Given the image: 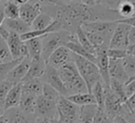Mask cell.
Instances as JSON below:
<instances>
[{"label": "cell", "mask_w": 135, "mask_h": 123, "mask_svg": "<svg viewBox=\"0 0 135 123\" xmlns=\"http://www.w3.org/2000/svg\"><path fill=\"white\" fill-rule=\"evenodd\" d=\"M0 1H2V0H0Z\"/></svg>", "instance_id": "91938a15"}, {"label": "cell", "mask_w": 135, "mask_h": 123, "mask_svg": "<svg viewBox=\"0 0 135 123\" xmlns=\"http://www.w3.org/2000/svg\"><path fill=\"white\" fill-rule=\"evenodd\" d=\"M31 58L27 57V58H24L22 59L11 71L9 74L7 75V78L6 80L9 81L11 83H13L14 85L15 84H18V83H21L24 79V77L26 76L27 71H28V68L31 66Z\"/></svg>", "instance_id": "7c38bea8"}, {"label": "cell", "mask_w": 135, "mask_h": 123, "mask_svg": "<svg viewBox=\"0 0 135 123\" xmlns=\"http://www.w3.org/2000/svg\"><path fill=\"white\" fill-rule=\"evenodd\" d=\"M58 120L62 123H78L79 106L70 101L66 97L61 96L57 102Z\"/></svg>", "instance_id": "5b68a950"}, {"label": "cell", "mask_w": 135, "mask_h": 123, "mask_svg": "<svg viewBox=\"0 0 135 123\" xmlns=\"http://www.w3.org/2000/svg\"><path fill=\"white\" fill-rule=\"evenodd\" d=\"M117 11H118V14L120 15L121 19H124V18H129V17H131L135 14V6L129 1L122 0L120 5L118 6Z\"/></svg>", "instance_id": "1f68e13d"}, {"label": "cell", "mask_w": 135, "mask_h": 123, "mask_svg": "<svg viewBox=\"0 0 135 123\" xmlns=\"http://www.w3.org/2000/svg\"><path fill=\"white\" fill-rule=\"evenodd\" d=\"M46 65H47V63L42 58L39 59V60H32L28 71H27V74L24 77L22 82L28 81V80H32V79H38V78L41 79V77L45 73Z\"/></svg>", "instance_id": "e0dca14e"}, {"label": "cell", "mask_w": 135, "mask_h": 123, "mask_svg": "<svg viewBox=\"0 0 135 123\" xmlns=\"http://www.w3.org/2000/svg\"><path fill=\"white\" fill-rule=\"evenodd\" d=\"M42 88H43V81L40 78L22 82V93L25 94H31L39 97L42 94Z\"/></svg>", "instance_id": "cb8c5ba5"}, {"label": "cell", "mask_w": 135, "mask_h": 123, "mask_svg": "<svg viewBox=\"0 0 135 123\" xmlns=\"http://www.w3.org/2000/svg\"><path fill=\"white\" fill-rule=\"evenodd\" d=\"M97 110H98L97 104H90V105L79 106L78 123H93Z\"/></svg>", "instance_id": "7402d4cb"}, {"label": "cell", "mask_w": 135, "mask_h": 123, "mask_svg": "<svg viewBox=\"0 0 135 123\" xmlns=\"http://www.w3.org/2000/svg\"><path fill=\"white\" fill-rule=\"evenodd\" d=\"M12 60H13V56L11 54L7 42L6 40L0 37V62H8Z\"/></svg>", "instance_id": "e575fe53"}, {"label": "cell", "mask_w": 135, "mask_h": 123, "mask_svg": "<svg viewBox=\"0 0 135 123\" xmlns=\"http://www.w3.org/2000/svg\"><path fill=\"white\" fill-rule=\"evenodd\" d=\"M24 42L31 60H39L42 58V37L32 38Z\"/></svg>", "instance_id": "44dd1931"}, {"label": "cell", "mask_w": 135, "mask_h": 123, "mask_svg": "<svg viewBox=\"0 0 135 123\" xmlns=\"http://www.w3.org/2000/svg\"><path fill=\"white\" fill-rule=\"evenodd\" d=\"M74 1H78V0H53L54 3H71Z\"/></svg>", "instance_id": "f5cc1de1"}, {"label": "cell", "mask_w": 135, "mask_h": 123, "mask_svg": "<svg viewBox=\"0 0 135 123\" xmlns=\"http://www.w3.org/2000/svg\"><path fill=\"white\" fill-rule=\"evenodd\" d=\"M107 54L110 59H118V60H122L124 57L129 55L128 50L122 48H108Z\"/></svg>", "instance_id": "8d00e7d4"}, {"label": "cell", "mask_w": 135, "mask_h": 123, "mask_svg": "<svg viewBox=\"0 0 135 123\" xmlns=\"http://www.w3.org/2000/svg\"><path fill=\"white\" fill-rule=\"evenodd\" d=\"M78 1L81 2L82 4H85V5H89V6H92V5L97 4L96 0H78Z\"/></svg>", "instance_id": "7dc6e473"}, {"label": "cell", "mask_w": 135, "mask_h": 123, "mask_svg": "<svg viewBox=\"0 0 135 123\" xmlns=\"http://www.w3.org/2000/svg\"><path fill=\"white\" fill-rule=\"evenodd\" d=\"M0 2H1V1H0Z\"/></svg>", "instance_id": "94428289"}, {"label": "cell", "mask_w": 135, "mask_h": 123, "mask_svg": "<svg viewBox=\"0 0 135 123\" xmlns=\"http://www.w3.org/2000/svg\"><path fill=\"white\" fill-rule=\"evenodd\" d=\"M35 117L45 118L47 120L58 119V109L57 102L51 101L43 96H39L37 98V104L35 109Z\"/></svg>", "instance_id": "ba28073f"}, {"label": "cell", "mask_w": 135, "mask_h": 123, "mask_svg": "<svg viewBox=\"0 0 135 123\" xmlns=\"http://www.w3.org/2000/svg\"><path fill=\"white\" fill-rule=\"evenodd\" d=\"M117 21H94V22H85L81 25L84 32L98 34L109 41L114 34V30L117 26Z\"/></svg>", "instance_id": "52a82bcc"}, {"label": "cell", "mask_w": 135, "mask_h": 123, "mask_svg": "<svg viewBox=\"0 0 135 123\" xmlns=\"http://www.w3.org/2000/svg\"><path fill=\"white\" fill-rule=\"evenodd\" d=\"M21 97H22V82L15 84L8 91L4 102V110H7L13 107H18Z\"/></svg>", "instance_id": "ac0fdd59"}, {"label": "cell", "mask_w": 135, "mask_h": 123, "mask_svg": "<svg viewBox=\"0 0 135 123\" xmlns=\"http://www.w3.org/2000/svg\"><path fill=\"white\" fill-rule=\"evenodd\" d=\"M7 123H35V115L26 114L19 107H13L4 111Z\"/></svg>", "instance_id": "9a60e30c"}, {"label": "cell", "mask_w": 135, "mask_h": 123, "mask_svg": "<svg viewBox=\"0 0 135 123\" xmlns=\"http://www.w3.org/2000/svg\"><path fill=\"white\" fill-rule=\"evenodd\" d=\"M35 123H51L50 120L45 119V118H39V117H36L35 119Z\"/></svg>", "instance_id": "816d5d0a"}, {"label": "cell", "mask_w": 135, "mask_h": 123, "mask_svg": "<svg viewBox=\"0 0 135 123\" xmlns=\"http://www.w3.org/2000/svg\"><path fill=\"white\" fill-rule=\"evenodd\" d=\"M70 101L75 103L78 106H83V105H90V104H96V100L94 96L91 93H80V94H75V95H70L66 97Z\"/></svg>", "instance_id": "d4e9b609"}, {"label": "cell", "mask_w": 135, "mask_h": 123, "mask_svg": "<svg viewBox=\"0 0 135 123\" xmlns=\"http://www.w3.org/2000/svg\"><path fill=\"white\" fill-rule=\"evenodd\" d=\"M59 76L68 90V96L80 94V93H89L86 84L82 77L80 76L78 68L74 61H71L61 67L57 68ZM66 96V97H68Z\"/></svg>", "instance_id": "7a4b0ae2"}, {"label": "cell", "mask_w": 135, "mask_h": 123, "mask_svg": "<svg viewBox=\"0 0 135 123\" xmlns=\"http://www.w3.org/2000/svg\"><path fill=\"white\" fill-rule=\"evenodd\" d=\"M124 89L128 98H130L135 93V79H129V81L124 84Z\"/></svg>", "instance_id": "ab89813d"}, {"label": "cell", "mask_w": 135, "mask_h": 123, "mask_svg": "<svg viewBox=\"0 0 135 123\" xmlns=\"http://www.w3.org/2000/svg\"><path fill=\"white\" fill-rule=\"evenodd\" d=\"M65 46H66L72 53H74V54H76V55H78V56H81V57H83V58H85V59H88V60H90V61L96 63V61H97L96 56L93 55V54H91V53H89V52L79 43V41H78V39H77V37H76V34H75V36L71 39V41H69V42L66 43Z\"/></svg>", "instance_id": "d6986e66"}, {"label": "cell", "mask_w": 135, "mask_h": 123, "mask_svg": "<svg viewBox=\"0 0 135 123\" xmlns=\"http://www.w3.org/2000/svg\"><path fill=\"white\" fill-rule=\"evenodd\" d=\"M130 79H135V76H134V77H132V78H130Z\"/></svg>", "instance_id": "680465c9"}, {"label": "cell", "mask_w": 135, "mask_h": 123, "mask_svg": "<svg viewBox=\"0 0 135 123\" xmlns=\"http://www.w3.org/2000/svg\"><path fill=\"white\" fill-rule=\"evenodd\" d=\"M4 7V15L5 18L8 19H16L19 18L20 15V5L12 2V1H3Z\"/></svg>", "instance_id": "f1b7e54d"}, {"label": "cell", "mask_w": 135, "mask_h": 123, "mask_svg": "<svg viewBox=\"0 0 135 123\" xmlns=\"http://www.w3.org/2000/svg\"><path fill=\"white\" fill-rule=\"evenodd\" d=\"M110 87L111 89L119 97V99L126 103V101L129 99L127 94H126V89H124V83L120 82V81H117V80H114V79H111V82H110Z\"/></svg>", "instance_id": "f546056e"}, {"label": "cell", "mask_w": 135, "mask_h": 123, "mask_svg": "<svg viewBox=\"0 0 135 123\" xmlns=\"http://www.w3.org/2000/svg\"><path fill=\"white\" fill-rule=\"evenodd\" d=\"M91 94L94 96L96 100V104L99 108H104V100H105V91H104V84L102 81L97 82L91 90Z\"/></svg>", "instance_id": "4316f807"}, {"label": "cell", "mask_w": 135, "mask_h": 123, "mask_svg": "<svg viewBox=\"0 0 135 123\" xmlns=\"http://www.w3.org/2000/svg\"><path fill=\"white\" fill-rule=\"evenodd\" d=\"M93 123H113V121L108 117V115L104 111V108H99L95 115L94 122Z\"/></svg>", "instance_id": "74e56055"}, {"label": "cell", "mask_w": 135, "mask_h": 123, "mask_svg": "<svg viewBox=\"0 0 135 123\" xmlns=\"http://www.w3.org/2000/svg\"><path fill=\"white\" fill-rule=\"evenodd\" d=\"M41 80L43 81V83H46L49 85H51L52 87H54L61 96L66 97L68 96V90L59 76L58 69L51 66V65H46V69L45 73L43 74V76L41 77Z\"/></svg>", "instance_id": "30bf717a"}, {"label": "cell", "mask_w": 135, "mask_h": 123, "mask_svg": "<svg viewBox=\"0 0 135 123\" xmlns=\"http://www.w3.org/2000/svg\"><path fill=\"white\" fill-rule=\"evenodd\" d=\"M131 114H132V115H134V116H135V108H134V109H133V110H132V111H131Z\"/></svg>", "instance_id": "6f0895ef"}, {"label": "cell", "mask_w": 135, "mask_h": 123, "mask_svg": "<svg viewBox=\"0 0 135 123\" xmlns=\"http://www.w3.org/2000/svg\"><path fill=\"white\" fill-rule=\"evenodd\" d=\"M75 36V34H71L68 30H59L55 33L46 34L42 37V59L47 63V60L52 53L60 46L66 45L69 41Z\"/></svg>", "instance_id": "277c9868"}, {"label": "cell", "mask_w": 135, "mask_h": 123, "mask_svg": "<svg viewBox=\"0 0 135 123\" xmlns=\"http://www.w3.org/2000/svg\"><path fill=\"white\" fill-rule=\"evenodd\" d=\"M73 61L76 64L80 76L84 80L89 93H91L92 87L97 82L102 81L97 64L83 58V57H81V56H78L74 53H73Z\"/></svg>", "instance_id": "3957f363"}, {"label": "cell", "mask_w": 135, "mask_h": 123, "mask_svg": "<svg viewBox=\"0 0 135 123\" xmlns=\"http://www.w3.org/2000/svg\"><path fill=\"white\" fill-rule=\"evenodd\" d=\"M41 11L49 14L54 20H58L62 29L76 34V30L85 22L94 21H117L121 19L117 9L108 8L101 4L92 6L79 1L71 3H49L41 5Z\"/></svg>", "instance_id": "6da1fadb"}, {"label": "cell", "mask_w": 135, "mask_h": 123, "mask_svg": "<svg viewBox=\"0 0 135 123\" xmlns=\"http://www.w3.org/2000/svg\"><path fill=\"white\" fill-rule=\"evenodd\" d=\"M71 61H73V53L65 45H63L52 53L47 60V64L55 68H59Z\"/></svg>", "instance_id": "8fae6325"}, {"label": "cell", "mask_w": 135, "mask_h": 123, "mask_svg": "<svg viewBox=\"0 0 135 123\" xmlns=\"http://www.w3.org/2000/svg\"><path fill=\"white\" fill-rule=\"evenodd\" d=\"M105 100H104V111L108 117L113 121L117 116H121L124 111V103L119 97L111 89L110 86H104Z\"/></svg>", "instance_id": "8992f818"}, {"label": "cell", "mask_w": 135, "mask_h": 123, "mask_svg": "<svg viewBox=\"0 0 135 123\" xmlns=\"http://www.w3.org/2000/svg\"><path fill=\"white\" fill-rule=\"evenodd\" d=\"M0 123H7V119H6V116L5 115L0 116Z\"/></svg>", "instance_id": "db71d44e"}, {"label": "cell", "mask_w": 135, "mask_h": 123, "mask_svg": "<svg viewBox=\"0 0 135 123\" xmlns=\"http://www.w3.org/2000/svg\"><path fill=\"white\" fill-rule=\"evenodd\" d=\"M41 96H43L44 98H46L51 101H55V102H58L59 98L61 97V95L54 87H52L51 85H49L46 83H43V88H42Z\"/></svg>", "instance_id": "836d02e7"}, {"label": "cell", "mask_w": 135, "mask_h": 123, "mask_svg": "<svg viewBox=\"0 0 135 123\" xmlns=\"http://www.w3.org/2000/svg\"><path fill=\"white\" fill-rule=\"evenodd\" d=\"M76 37H77L79 43H80L89 53H91V54H93V55L96 56V48H95L94 45L91 43V41L89 40V38H88L85 32L82 29L81 26H79V27L77 28V30H76Z\"/></svg>", "instance_id": "83f0119b"}, {"label": "cell", "mask_w": 135, "mask_h": 123, "mask_svg": "<svg viewBox=\"0 0 135 123\" xmlns=\"http://www.w3.org/2000/svg\"><path fill=\"white\" fill-rule=\"evenodd\" d=\"M41 5L39 3L34 2H27L22 5H20V15L19 18L23 20L28 25H32L33 21L36 19V17L41 13Z\"/></svg>", "instance_id": "5bb4252c"}, {"label": "cell", "mask_w": 135, "mask_h": 123, "mask_svg": "<svg viewBox=\"0 0 135 123\" xmlns=\"http://www.w3.org/2000/svg\"><path fill=\"white\" fill-rule=\"evenodd\" d=\"M109 73H110L111 79L120 81L124 84L130 79L129 76L127 75L123 66H122L121 60H118V59H110V61H109Z\"/></svg>", "instance_id": "2e32d148"}, {"label": "cell", "mask_w": 135, "mask_h": 123, "mask_svg": "<svg viewBox=\"0 0 135 123\" xmlns=\"http://www.w3.org/2000/svg\"><path fill=\"white\" fill-rule=\"evenodd\" d=\"M53 20L54 19L49 14H46L44 12H41L36 17V19L33 21V23L31 25V28H32V30H41V29H44V28H46L53 22Z\"/></svg>", "instance_id": "484cf974"}, {"label": "cell", "mask_w": 135, "mask_h": 123, "mask_svg": "<svg viewBox=\"0 0 135 123\" xmlns=\"http://www.w3.org/2000/svg\"><path fill=\"white\" fill-rule=\"evenodd\" d=\"M121 116H123L130 123H135V116L134 115H132L126 107H124V111H123V114L121 115Z\"/></svg>", "instance_id": "7bdbcfd3"}, {"label": "cell", "mask_w": 135, "mask_h": 123, "mask_svg": "<svg viewBox=\"0 0 135 123\" xmlns=\"http://www.w3.org/2000/svg\"><path fill=\"white\" fill-rule=\"evenodd\" d=\"M118 23V22H117ZM131 26L123 23H118L114 34L110 41V47L109 48H122L127 49V47L130 45L129 41V33H130Z\"/></svg>", "instance_id": "9c48e42d"}, {"label": "cell", "mask_w": 135, "mask_h": 123, "mask_svg": "<svg viewBox=\"0 0 135 123\" xmlns=\"http://www.w3.org/2000/svg\"><path fill=\"white\" fill-rule=\"evenodd\" d=\"M121 63L129 78L134 77L135 76V57L132 55H128L121 60Z\"/></svg>", "instance_id": "d6a6232c"}, {"label": "cell", "mask_w": 135, "mask_h": 123, "mask_svg": "<svg viewBox=\"0 0 135 123\" xmlns=\"http://www.w3.org/2000/svg\"><path fill=\"white\" fill-rule=\"evenodd\" d=\"M5 19V15H4V7H3V3L2 1L0 2V26L3 24V21Z\"/></svg>", "instance_id": "f6af8a7d"}, {"label": "cell", "mask_w": 135, "mask_h": 123, "mask_svg": "<svg viewBox=\"0 0 135 123\" xmlns=\"http://www.w3.org/2000/svg\"><path fill=\"white\" fill-rule=\"evenodd\" d=\"M108 49H99L96 52V64L98 66L102 82L104 84V86H110V82H111V77H110V73H109V57L107 54Z\"/></svg>", "instance_id": "4fadbf2b"}, {"label": "cell", "mask_w": 135, "mask_h": 123, "mask_svg": "<svg viewBox=\"0 0 135 123\" xmlns=\"http://www.w3.org/2000/svg\"><path fill=\"white\" fill-rule=\"evenodd\" d=\"M113 123H130L123 116H117L114 120H113Z\"/></svg>", "instance_id": "bcb514c9"}, {"label": "cell", "mask_w": 135, "mask_h": 123, "mask_svg": "<svg viewBox=\"0 0 135 123\" xmlns=\"http://www.w3.org/2000/svg\"><path fill=\"white\" fill-rule=\"evenodd\" d=\"M22 59H13L8 62H0V81H4L7 78L9 71L21 61Z\"/></svg>", "instance_id": "4dcf8cb0"}, {"label": "cell", "mask_w": 135, "mask_h": 123, "mask_svg": "<svg viewBox=\"0 0 135 123\" xmlns=\"http://www.w3.org/2000/svg\"><path fill=\"white\" fill-rule=\"evenodd\" d=\"M50 122H51V123H62V122H60L58 119H54V120H51Z\"/></svg>", "instance_id": "9f6ffc18"}, {"label": "cell", "mask_w": 135, "mask_h": 123, "mask_svg": "<svg viewBox=\"0 0 135 123\" xmlns=\"http://www.w3.org/2000/svg\"><path fill=\"white\" fill-rule=\"evenodd\" d=\"M31 2H34V3H39L40 5H44V4L52 3V2H53V0H31Z\"/></svg>", "instance_id": "681fc988"}, {"label": "cell", "mask_w": 135, "mask_h": 123, "mask_svg": "<svg viewBox=\"0 0 135 123\" xmlns=\"http://www.w3.org/2000/svg\"><path fill=\"white\" fill-rule=\"evenodd\" d=\"M37 96L31 95V94H25L22 93V97L19 103V108L26 114L35 115V109H36V104H37Z\"/></svg>", "instance_id": "603a6c76"}, {"label": "cell", "mask_w": 135, "mask_h": 123, "mask_svg": "<svg viewBox=\"0 0 135 123\" xmlns=\"http://www.w3.org/2000/svg\"><path fill=\"white\" fill-rule=\"evenodd\" d=\"M118 23H123V24H128L131 27H135V14L129 18H124V19H120L117 20Z\"/></svg>", "instance_id": "b9f144b4"}, {"label": "cell", "mask_w": 135, "mask_h": 123, "mask_svg": "<svg viewBox=\"0 0 135 123\" xmlns=\"http://www.w3.org/2000/svg\"><path fill=\"white\" fill-rule=\"evenodd\" d=\"M2 1H12V2H14V3L18 4V5H22V4H24V3L30 2L31 0H2Z\"/></svg>", "instance_id": "f907efd6"}, {"label": "cell", "mask_w": 135, "mask_h": 123, "mask_svg": "<svg viewBox=\"0 0 135 123\" xmlns=\"http://www.w3.org/2000/svg\"><path fill=\"white\" fill-rule=\"evenodd\" d=\"M3 25L9 30V32H14L17 33L19 35L25 34L30 30H32L31 25H28L27 23H25L23 20H21L20 18H16V19H8L5 18L3 21Z\"/></svg>", "instance_id": "ffe728a7"}, {"label": "cell", "mask_w": 135, "mask_h": 123, "mask_svg": "<svg viewBox=\"0 0 135 123\" xmlns=\"http://www.w3.org/2000/svg\"><path fill=\"white\" fill-rule=\"evenodd\" d=\"M124 107L131 112L134 108H135V93L126 101V103H124Z\"/></svg>", "instance_id": "60d3db41"}, {"label": "cell", "mask_w": 135, "mask_h": 123, "mask_svg": "<svg viewBox=\"0 0 135 123\" xmlns=\"http://www.w3.org/2000/svg\"><path fill=\"white\" fill-rule=\"evenodd\" d=\"M4 107L2 106V105H0V116H2V115H4Z\"/></svg>", "instance_id": "11a10c76"}, {"label": "cell", "mask_w": 135, "mask_h": 123, "mask_svg": "<svg viewBox=\"0 0 135 123\" xmlns=\"http://www.w3.org/2000/svg\"><path fill=\"white\" fill-rule=\"evenodd\" d=\"M129 41H130V44H135V27H131L130 28Z\"/></svg>", "instance_id": "ee69618b"}, {"label": "cell", "mask_w": 135, "mask_h": 123, "mask_svg": "<svg viewBox=\"0 0 135 123\" xmlns=\"http://www.w3.org/2000/svg\"><path fill=\"white\" fill-rule=\"evenodd\" d=\"M96 2L98 4H101L108 8L111 9H117L118 6L120 5V3L122 2V0H96Z\"/></svg>", "instance_id": "f35d334b"}, {"label": "cell", "mask_w": 135, "mask_h": 123, "mask_svg": "<svg viewBox=\"0 0 135 123\" xmlns=\"http://www.w3.org/2000/svg\"><path fill=\"white\" fill-rule=\"evenodd\" d=\"M127 50H128L129 55H132V56L135 57V44H130L127 47Z\"/></svg>", "instance_id": "c3c4849f"}, {"label": "cell", "mask_w": 135, "mask_h": 123, "mask_svg": "<svg viewBox=\"0 0 135 123\" xmlns=\"http://www.w3.org/2000/svg\"><path fill=\"white\" fill-rule=\"evenodd\" d=\"M13 86H14V84L7 80L0 81V105H2L3 107H4V102H5L6 96Z\"/></svg>", "instance_id": "d590c367"}]
</instances>
